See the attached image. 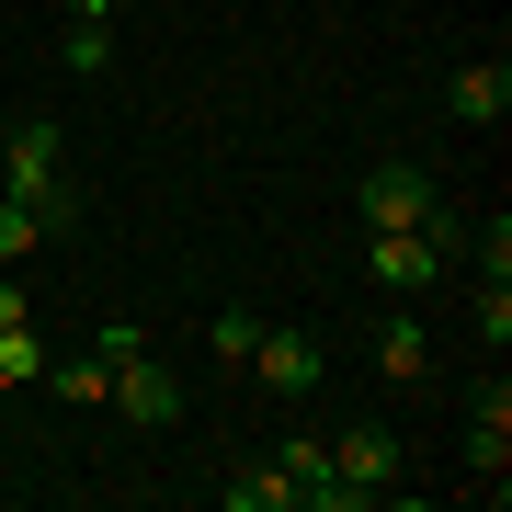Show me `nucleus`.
I'll list each match as a JSON object with an SVG mask.
<instances>
[{
  "mask_svg": "<svg viewBox=\"0 0 512 512\" xmlns=\"http://www.w3.org/2000/svg\"><path fill=\"white\" fill-rule=\"evenodd\" d=\"M330 478H342L353 512L387 501V490H399V433H387V421H342V433H330Z\"/></svg>",
  "mask_w": 512,
  "mask_h": 512,
  "instance_id": "nucleus-3",
  "label": "nucleus"
},
{
  "mask_svg": "<svg viewBox=\"0 0 512 512\" xmlns=\"http://www.w3.org/2000/svg\"><path fill=\"white\" fill-rule=\"evenodd\" d=\"M467 490H478V501L512 490V387H501V376L478 387V410H467Z\"/></svg>",
  "mask_w": 512,
  "mask_h": 512,
  "instance_id": "nucleus-5",
  "label": "nucleus"
},
{
  "mask_svg": "<svg viewBox=\"0 0 512 512\" xmlns=\"http://www.w3.org/2000/svg\"><path fill=\"white\" fill-rule=\"evenodd\" d=\"M456 262L433 251V228H365V285L376 296H433Z\"/></svg>",
  "mask_w": 512,
  "mask_h": 512,
  "instance_id": "nucleus-2",
  "label": "nucleus"
},
{
  "mask_svg": "<svg viewBox=\"0 0 512 512\" xmlns=\"http://www.w3.org/2000/svg\"><path fill=\"white\" fill-rule=\"evenodd\" d=\"M0 387H46V342H35V319H0Z\"/></svg>",
  "mask_w": 512,
  "mask_h": 512,
  "instance_id": "nucleus-12",
  "label": "nucleus"
},
{
  "mask_svg": "<svg viewBox=\"0 0 512 512\" xmlns=\"http://www.w3.org/2000/svg\"><path fill=\"white\" fill-rule=\"evenodd\" d=\"M103 399L126 410V433H171V421H183V376H171L160 353H137V365H114Z\"/></svg>",
  "mask_w": 512,
  "mask_h": 512,
  "instance_id": "nucleus-6",
  "label": "nucleus"
},
{
  "mask_svg": "<svg viewBox=\"0 0 512 512\" xmlns=\"http://www.w3.org/2000/svg\"><path fill=\"white\" fill-rule=\"evenodd\" d=\"M205 342H217V365H251V342H262V319H251V308H217V330H205Z\"/></svg>",
  "mask_w": 512,
  "mask_h": 512,
  "instance_id": "nucleus-15",
  "label": "nucleus"
},
{
  "mask_svg": "<svg viewBox=\"0 0 512 512\" xmlns=\"http://www.w3.org/2000/svg\"><path fill=\"white\" fill-rule=\"evenodd\" d=\"M217 512H296V478H285L274 456H251V467L217 478Z\"/></svg>",
  "mask_w": 512,
  "mask_h": 512,
  "instance_id": "nucleus-10",
  "label": "nucleus"
},
{
  "mask_svg": "<svg viewBox=\"0 0 512 512\" xmlns=\"http://www.w3.org/2000/svg\"><path fill=\"white\" fill-rule=\"evenodd\" d=\"M433 205H444V183L421 160H376L365 183H353V217H365V228H421Z\"/></svg>",
  "mask_w": 512,
  "mask_h": 512,
  "instance_id": "nucleus-4",
  "label": "nucleus"
},
{
  "mask_svg": "<svg viewBox=\"0 0 512 512\" xmlns=\"http://www.w3.org/2000/svg\"><path fill=\"white\" fill-rule=\"evenodd\" d=\"M444 114H456V126H501L512 114V69L501 57H456V69H444Z\"/></svg>",
  "mask_w": 512,
  "mask_h": 512,
  "instance_id": "nucleus-7",
  "label": "nucleus"
},
{
  "mask_svg": "<svg viewBox=\"0 0 512 512\" xmlns=\"http://www.w3.org/2000/svg\"><path fill=\"white\" fill-rule=\"evenodd\" d=\"M0 194H12L35 228H69V217H80V183H69V137H57V114H23V126L0 137Z\"/></svg>",
  "mask_w": 512,
  "mask_h": 512,
  "instance_id": "nucleus-1",
  "label": "nucleus"
},
{
  "mask_svg": "<svg viewBox=\"0 0 512 512\" xmlns=\"http://www.w3.org/2000/svg\"><path fill=\"white\" fill-rule=\"evenodd\" d=\"M251 376L274 387V399H308V387H319V342H308V330H262V342H251Z\"/></svg>",
  "mask_w": 512,
  "mask_h": 512,
  "instance_id": "nucleus-9",
  "label": "nucleus"
},
{
  "mask_svg": "<svg viewBox=\"0 0 512 512\" xmlns=\"http://www.w3.org/2000/svg\"><path fill=\"white\" fill-rule=\"evenodd\" d=\"M46 387H57V399H69V410H103L114 365H103V353H69V365H46Z\"/></svg>",
  "mask_w": 512,
  "mask_h": 512,
  "instance_id": "nucleus-13",
  "label": "nucleus"
},
{
  "mask_svg": "<svg viewBox=\"0 0 512 512\" xmlns=\"http://www.w3.org/2000/svg\"><path fill=\"white\" fill-rule=\"evenodd\" d=\"M69 23H114V0H69Z\"/></svg>",
  "mask_w": 512,
  "mask_h": 512,
  "instance_id": "nucleus-18",
  "label": "nucleus"
},
{
  "mask_svg": "<svg viewBox=\"0 0 512 512\" xmlns=\"http://www.w3.org/2000/svg\"><path fill=\"white\" fill-rule=\"evenodd\" d=\"M92 353H103V365H137V353H148V330H137V319H103V330H92Z\"/></svg>",
  "mask_w": 512,
  "mask_h": 512,
  "instance_id": "nucleus-17",
  "label": "nucleus"
},
{
  "mask_svg": "<svg viewBox=\"0 0 512 512\" xmlns=\"http://www.w3.org/2000/svg\"><path fill=\"white\" fill-rule=\"evenodd\" d=\"M376 376H387V387H421V376H433V342H421V319H387V330H376Z\"/></svg>",
  "mask_w": 512,
  "mask_h": 512,
  "instance_id": "nucleus-11",
  "label": "nucleus"
},
{
  "mask_svg": "<svg viewBox=\"0 0 512 512\" xmlns=\"http://www.w3.org/2000/svg\"><path fill=\"white\" fill-rule=\"evenodd\" d=\"M467 319H478V342H512V274H478V296H467Z\"/></svg>",
  "mask_w": 512,
  "mask_h": 512,
  "instance_id": "nucleus-14",
  "label": "nucleus"
},
{
  "mask_svg": "<svg viewBox=\"0 0 512 512\" xmlns=\"http://www.w3.org/2000/svg\"><path fill=\"white\" fill-rule=\"evenodd\" d=\"M274 467L296 478V512H353V501H342V478H330V433H285V444H274Z\"/></svg>",
  "mask_w": 512,
  "mask_h": 512,
  "instance_id": "nucleus-8",
  "label": "nucleus"
},
{
  "mask_svg": "<svg viewBox=\"0 0 512 512\" xmlns=\"http://www.w3.org/2000/svg\"><path fill=\"white\" fill-rule=\"evenodd\" d=\"M57 57H69V69H80V80H92V69H103V57H114V35H103V23H69V46H57Z\"/></svg>",
  "mask_w": 512,
  "mask_h": 512,
  "instance_id": "nucleus-16",
  "label": "nucleus"
}]
</instances>
